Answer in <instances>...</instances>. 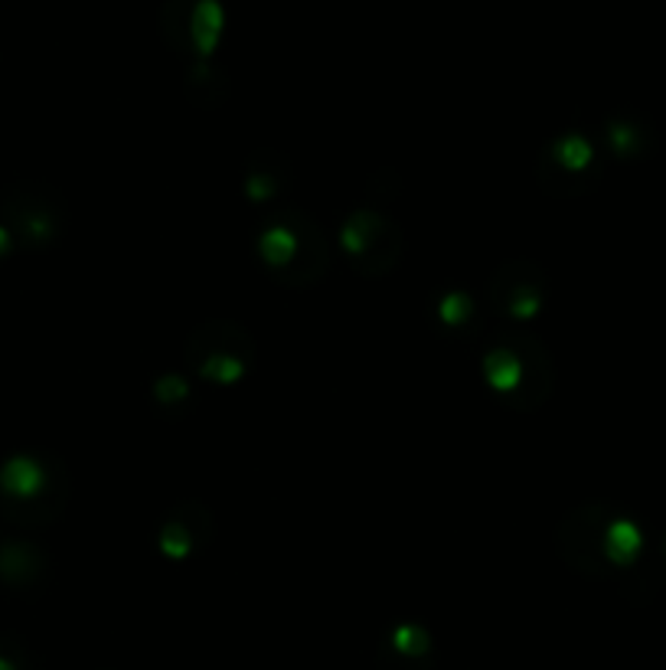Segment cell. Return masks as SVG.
Instances as JSON below:
<instances>
[{
  "mask_svg": "<svg viewBox=\"0 0 666 670\" xmlns=\"http://www.w3.org/2000/svg\"><path fill=\"white\" fill-rule=\"evenodd\" d=\"M14 243H17L14 229H11V226H4V223H0V259H8V256L14 252Z\"/></svg>",
  "mask_w": 666,
  "mask_h": 670,
  "instance_id": "17",
  "label": "cell"
},
{
  "mask_svg": "<svg viewBox=\"0 0 666 670\" xmlns=\"http://www.w3.org/2000/svg\"><path fill=\"white\" fill-rule=\"evenodd\" d=\"M187 367L210 386H236L255 367V340L236 321H206L187 337Z\"/></svg>",
  "mask_w": 666,
  "mask_h": 670,
  "instance_id": "3",
  "label": "cell"
},
{
  "mask_svg": "<svg viewBox=\"0 0 666 670\" xmlns=\"http://www.w3.org/2000/svg\"><path fill=\"white\" fill-rule=\"evenodd\" d=\"M151 396H154V402L161 409H180L190 399V383L184 376H177V373H164V376L154 380Z\"/></svg>",
  "mask_w": 666,
  "mask_h": 670,
  "instance_id": "15",
  "label": "cell"
},
{
  "mask_svg": "<svg viewBox=\"0 0 666 670\" xmlns=\"http://www.w3.org/2000/svg\"><path fill=\"white\" fill-rule=\"evenodd\" d=\"M203 523H210V517L203 510H197V517H187V504L177 507L171 517H164V523L158 530L161 553L171 559H187L190 553H197L210 539V536H203Z\"/></svg>",
  "mask_w": 666,
  "mask_h": 670,
  "instance_id": "10",
  "label": "cell"
},
{
  "mask_svg": "<svg viewBox=\"0 0 666 670\" xmlns=\"http://www.w3.org/2000/svg\"><path fill=\"white\" fill-rule=\"evenodd\" d=\"M0 670H21V667H17L8 654H0Z\"/></svg>",
  "mask_w": 666,
  "mask_h": 670,
  "instance_id": "18",
  "label": "cell"
},
{
  "mask_svg": "<svg viewBox=\"0 0 666 670\" xmlns=\"http://www.w3.org/2000/svg\"><path fill=\"white\" fill-rule=\"evenodd\" d=\"M255 252L262 259V265L281 278L285 285L304 288V285H317L330 265V243L321 233V226L288 207V210H275L259 236H255Z\"/></svg>",
  "mask_w": 666,
  "mask_h": 670,
  "instance_id": "2",
  "label": "cell"
},
{
  "mask_svg": "<svg viewBox=\"0 0 666 670\" xmlns=\"http://www.w3.org/2000/svg\"><path fill=\"white\" fill-rule=\"evenodd\" d=\"M34 559L37 553L30 549V543H11L0 549V569L8 579H27L34 572Z\"/></svg>",
  "mask_w": 666,
  "mask_h": 670,
  "instance_id": "16",
  "label": "cell"
},
{
  "mask_svg": "<svg viewBox=\"0 0 666 670\" xmlns=\"http://www.w3.org/2000/svg\"><path fill=\"white\" fill-rule=\"evenodd\" d=\"M281 167H285V158H281V154H272V151L255 154V161H252L249 171H246V197H249L252 203H259V207L275 203V200L281 197V190L288 187Z\"/></svg>",
  "mask_w": 666,
  "mask_h": 670,
  "instance_id": "12",
  "label": "cell"
},
{
  "mask_svg": "<svg viewBox=\"0 0 666 670\" xmlns=\"http://www.w3.org/2000/svg\"><path fill=\"white\" fill-rule=\"evenodd\" d=\"M376 663H379V670H431V663H435L431 631L418 621L392 624L379 644Z\"/></svg>",
  "mask_w": 666,
  "mask_h": 670,
  "instance_id": "8",
  "label": "cell"
},
{
  "mask_svg": "<svg viewBox=\"0 0 666 670\" xmlns=\"http://www.w3.org/2000/svg\"><path fill=\"white\" fill-rule=\"evenodd\" d=\"M483 380L490 393L510 409H536L552 393L555 367L545 344L523 331H500L483 350Z\"/></svg>",
  "mask_w": 666,
  "mask_h": 670,
  "instance_id": "1",
  "label": "cell"
},
{
  "mask_svg": "<svg viewBox=\"0 0 666 670\" xmlns=\"http://www.w3.org/2000/svg\"><path fill=\"white\" fill-rule=\"evenodd\" d=\"M226 27V11L219 0H167L161 11V30L167 44L190 53L193 63H210Z\"/></svg>",
  "mask_w": 666,
  "mask_h": 670,
  "instance_id": "6",
  "label": "cell"
},
{
  "mask_svg": "<svg viewBox=\"0 0 666 670\" xmlns=\"http://www.w3.org/2000/svg\"><path fill=\"white\" fill-rule=\"evenodd\" d=\"M340 249L360 275L379 278L395 269L402 256V233L376 207H360L340 229Z\"/></svg>",
  "mask_w": 666,
  "mask_h": 670,
  "instance_id": "5",
  "label": "cell"
},
{
  "mask_svg": "<svg viewBox=\"0 0 666 670\" xmlns=\"http://www.w3.org/2000/svg\"><path fill=\"white\" fill-rule=\"evenodd\" d=\"M11 229L27 246H50L60 236V229H63V210H60V203L56 207L30 203V207L17 210V220H14Z\"/></svg>",
  "mask_w": 666,
  "mask_h": 670,
  "instance_id": "13",
  "label": "cell"
},
{
  "mask_svg": "<svg viewBox=\"0 0 666 670\" xmlns=\"http://www.w3.org/2000/svg\"><path fill=\"white\" fill-rule=\"evenodd\" d=\"M545 295H549L545 272L532 259H510V262H503L493 272L490 285H487L490 308L500 318L516 321V324L532 321L545 308Z\"/></svg>",
  "mask_w": 666,
  "mask_h": 670,
  "instance_id": "7",
  "label": "cell"
},
{
  "mask_svg": "<svg viewBox=\"0 0 666 670\" xmlns=\"http://www.w3.org/2000/svg\"><path fill=\"white\" fill-rule=\"evenodd\" d=\"M601 177L598 148L585 132L558 135L536 161V184L549 197H581Z\"/></svg>",
  "mask_w": 666,
  "mask_h": 670,
  "instance_id": "4",
  "label": "cell"
},
{
  "mask_svg": "<svg viewBox=\"0 0 666 670\" xmlns=\"http://www.w3.org/2000/svg\"><path fill=\"white\" fill-rule=\"evenodd\" d=\"M431 311L438 318V327L444 334H454V337H470V331L480 321L477 301L464 288H441L435 295V308Z\"/></svg>",
  "mask_w": 666,
  "mask_h": 670,
  "instance_id": "11",
  "label": "cell"
},
{
  "mask_svg": "<svg viewBox=\"0 0 666 670\" xmlns=\"http://www.w3.org/2000/svg\"><path fill=\"white\" fill-rule=\"evenodd\" d=\"M50 491V468L34 455H14L0 464V494L17 504H34Z\"/></svg>",
  "mask_w": 666,
  "mask_h": 670,
  "instance_id": "9",
  "label": "cell"
},
{
  "mask_svg": "<svg viewBox=\"0 0 666 670\" xmlns=\"http://www.w3.org/2000/svg\"><path fill=\"white\" fill-rule=\"evenodd\" d=\"M601 138H604V148L617 158H633L646 148V128L637 125L633 119H620V115L604 122Z\"/></svg>",
  "mask_w": 666,
  "mask_h": 670,
  "instance_id": "14",
  "label": "cell"
}]
</instances>
